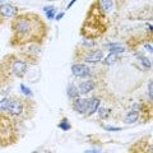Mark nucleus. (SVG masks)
Wrapping results in <instances>:
<instances>
[{
  "instance_id": "21",
  "label": "nucleus",
  "mask_w": 153,
  "mask_h": 153,
  "mask_svg": "<svg viewBox=\"0 0 153 153\" xmlns=\"http://www.w3.org/2000/svg\"><path fill=\"white\" fill-rule=\"evenodd\" d=\"M0 1H3V0H0Z\"/></svg>"
},
{
  "instance_id": "10",
  "label": "nucleus",
  "mask_w": 153,
  "mask_h": 153,
  "mask_svg": "<svg viewBox=\"0 0 153 153\" xmlns=\"http://www.w3.org/2000/svg\"><path fill=\"white\" fill-rule=\"evenodd\" d=\"M98 106H100V100L98 98H89V108H88V112H87V116H91L93 115L96 111L98 110Z\"/></svg>"
},
{
  "instance_id": "20",
  "label": "nucleus",
  "mask_w": 153,
  "mask_h": 153,
  "mask_svg": "<svg viewBox=\"0 0 153 153\" xmlns=\"http://www.w3.org/2000/svg\"><path fill=\"white\" fill-rule=\"evenodd\" d=\"M3 22H4V18H3L1 16H0V26H1V25H3Z\"/></svg>"
},
{
  "instance_id": "1",
  "label": "nucleus",
  "mask_w": 153,
  "mask_h": 153,
  "mask_svg": "<svg viewBox=\"0 0 153 153\" xmlns=\"http://www.w3.org/2000/svg\"><path fill=\"white\" fill-rule=\"evenodd\" d=\"M45 21L36 13H22L14 16L12 21V46H25L28 44L41 45L47 36Z\"/></svg>"
},
{
  "instance_id": "18",
  "label": "nucleus",
  "mask_w": 153,
  "mask_h": 153,
  "mask_svg": "<svg viewBox=\"0 0 153 153\" xmlns=\"http://www.w3.org/2000/svg\"><path fill=\"white\" fill-rule=\"evenodd\" d=\"M21 88H22V92L25 93V94H27L28 97H31V96H32V92H31V91L28 89V88H26L25 85H21Z\"/></svg>"
},
{
  "instance_id": "7",
  "label": "nucleus",
  "mask_w": 153,
  "mask_h": 153,
  "mask_svg": "<svg viewBox=\"0 0 153 153\" xmlns=\"http://www.w3.org/2000/svg\"><path fill=\"white\" fill-rule=\"evenodd\" d=\"M71 73H73L74 76H78V78H85V76H89L91 69L85 64L76 63V64H73V66H71Z\"/></svg>"
},
{
  "instance_id": "9",
  "label": "nucleus",
  "mask_w": 153,
  "mask_h": 153,
  "mask_svg": "<svg viewBox=\"0 0 153 153\" xmlns=\"http://www.w3.org/2000/svg\"><path fill=\"white\" fill-rule=\"evenodd\" d=\"M96 87V83L93 82V80H84V82H82L79 84V93L80 94H87L89 92H92V91Z\"/></svg>"
},
{
  "instance_id": "3",
  "label": "nucleus",
  "mask_w": 153,
  "mask_h": 153,
  "mask_svg": "<svg viewBox=\"0 0 153 153\" xmlns=\"http://www.w3.org/2000/svg\"><path fill=\"white\" fill-rule=\"evenodd\" d=\"M5 70L13 76H18V78H23L27 73L28 64L25 60L19 59V57L14 55H9L5 60Z\"/></svg>"
},
{
  "instance_id": "15",
  "label": "nucleus",
  "mask_w": 153,
  "mask_h": 153,
  "mask_svg": "<svg viewBox=\"0 0 153 153\" xmlns=\"http://www.w3.org/2000/svg\"><path fill=\"white\" fill-rule=\"evenodd\" d=\"M59 128H61L63 130H69V129H70V124L66 121V119H64V120L59 124Z\"/></svg>"
},
{
  "instance_id": "6",
  "label": "nucleus",
  "mask_w": 153,
  "mask_h": 153,
  "mask_svg": "<svg viewBox=\"0 0 153 153\" xmlns=\"http://www.w3.org/2000/svg\"><path fill=\"white\" fill-rule=\"evenodd\" d=\"M89 108V98H75L73 101V110L82 115H87Z\"/></svg>"
},
{
  "instance_id": "8",
  "label": "nucleus",
  "mask_w": 153,
  "mask_h": 153,
  "mask_svg": "<svg viewBox=\"0 0 153 153\" xmlns=\"http://www.w3.org/2000/svg\"><path fill=\"white\" fill-rule=\"evenodd\" d=\"M17 14H18V9L16 7L10 5V4H3V5H0V16L3 18L14 17Z\"/></svg>"
},
{
  "instance_id": "4",
  "label": "nucleus",
  "mask_w": 153,
  "mask_h": 153,
  "mask_svg": "<svg viewBox=\"0 0 153 153\" xmlns=\"http://www.w3.org/2000/svg\"><path fill=\"white\" fill-rule=\"evenodd\" d=\"M25 103L21 100H16V98H0V110L4 112H7L12 116H21L25 112Z\"/></svg>"
},
{
  "instance_id": "11",
  "label": "nucleus",
  "mask_w": 153,
  "mask_h": 153,
  "mask_svg": "<svg viewBox=\"0 0 153 153\" xmlns=\"http://www.w3.org/2000/svg\"><path fill=\"white\" fill-rule=\"evenodd\" d=\"M100 5H101L102 10L107 14V13H110V12L112 10L114 1H112V0H100Z\"/></svg>"
},
{
  "instance_id": "17",
  "label": "nucleus",
  "mask_w": 153,
  "mask_h": 153,
  "mask_svg": "<svg viewBox=\"0 0 153 153\" xmlns=\"http://www.w3.org/2000/svg\"><path fill=\"white\" fill-rule=\"evenodd\" d=\"M100 116H101V119H107V116H108L107 108H103V107L100 108Z\"/></svg>"
},
{
  "instance_id": "19",
  "label": "nucleus",
  "mask_w": 153,
  "mask_h": 153,
  "mask_svg": "<svg viewBox=\"0 0 153 153\" xmlns=\"http://www.w3.org/2000/svg\"><path fill=\"white\" fill-rule=\"evenodd\" d=\"M148 89H149V98L152 100V80L149 82V85H148Z\"/></svg>"
},
{
  "instance_id": "16",
  "label": "nucleus",
  "mask_w": 153,
  "mask_h": 153,
  "mask_svg": "<svg viewBox=\"0 0 153 153\" xmlns=\"http://www.w3.org/2000/svg\"><path fill=\"white\" fill-rule=\"evenodd\" d=\"M139 59H140V61H142V63H143V65H144V66H146V68H148V69H149V68H151V61H149V60H148V59H147V57H144V56H139Z\"/></svg>"
},
{
  "instance_id": "5",
  "label": "nucleus",
  "mask_w": 153,
  "mask_h": 153,
  "mask_svg": "<svg viewBox=\"0 0 153 153\" xmlns=\"http://www.w3.org/2000/svg\"><path fill=\"white\" fill-rule=\"evenodd\" d=\"M79 59L84 63L97 64L103 59V52L101 50H83L79 55Z\"/></svg>"
},
{
  "instance_id": "14",
  "label": "nucleus",
  "mask_w": 153,
  "mask_h": 153,
  "mask_svg": "<svg viewBox=\"0 0 153 153\" xmlns=\"http://www.w3.org/2000/svg\"><path fill=\"white\" fill-rule=\"evenodd\" d=\"M45 12H46V16H47V18L49 19H52L54 18V16H55V8L54 7H47V8H45Z\"/></svg>"
},
{
  "instance_id": "2",
  "label": "nucleus",
  "mask_w": 153,
  "mask_h": 153,
  "mask_svg": "<svg viewBox=\"0 0 153 153\" xmlns=\"http://www.w3.org/2000/svg\"><path fill=\"white\" fill-rule=\"evenodd\" d=\"M85 19L80 28V35L84 38H97L101 37L107 31L106 13L102 10L100 1H93L89 7Z\"/></svg>"
},
{
  "instance_id": "13",
  "label": "nucleus",
  "mask_w": 153,
  "mask_h": 153,
  "mask_svg": "<svg viewBox=\"0 0 153 153\" xmlns=\"http://www.w3.org/2000/svg\"><path fill=\"white\" fill-rule=\"evenodd\" d=\"M68 94H69V97H70L71 100H75V98H78V97H79V92L76 91V88L74 87L73 84H71L70 87L68 88Z\"/></svg>"
},
{
  "instance_id": "12",
  "label": "nucleus",
  "mask_w": 153,
  "mask_h": 153,
  "mask_svg": "<svg viewBox=\"0 0 153 153\" xmlns=\"http://www.w3.org/2000/svg\"><path fill=\"white\" fill-rule=\"evenodd\" d=\"M138 117H139V114H138L137 111H131V112H129L126 115V117H125V123L128 124H131V123H135L138 120Z\"/></svg>"
}]
</instances>
